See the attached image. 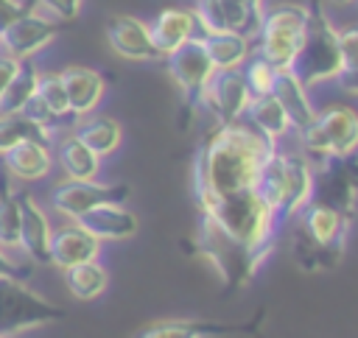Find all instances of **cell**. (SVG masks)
<instances>
[{"instance_id": "7bdbcfd3", "label": "cell", "mask_w": 358, "mask_h": 338, "mask_svg": "<svg viewBox=\"0 0 358 338\" xmlns=\"http://www.w3.org/2000/svg\"><path fill=\"white\" fill-rule=\"evenodd\" d=\"M336 6H347V3H352V0H333Z\"/></svg>"}, {"instance_id": "5b68a950", "label": "cell", "mask_w": 358, "mask_h": 338, "mask_svg": "<svg viewBox=\"0 0 358 338\" xmlns=\"http://www.w3.org/2000/svg\"><path fill=\"white\" fill-rule=\"evenodd\" d=\"M305 8H308L305 34H302L299 50L288 70L305 87H316L324 81H336L338 73L344 70V59H341V47H338V28H333L327 14L322 11V3L310 0V6H305Z\"/></svg>"}, {"instance_id": "4fadbf2b", "label": "cell", "mask_w": 358, "mask_h": 338, "mask_svg": "<svg viewBox=\"0 0 358 338\" xmlns=\"http://www.w3.org/2000/svg\"><path fill=\"white\" fill-rule=\"evenodd\" d=\"M59 34V22L39 11H25L20 20H14L0 34V47L11 59H34L39 50H45Z\"/></svg>"}, {"instance_id": "d590c367", "label": "cell", "mask_w": 358, "mask_h": 338, "mask_svg": "<svg viewBox=\"0 0 358 338\" xmlns=\"http://www.w3.org/2000/svg\"><path fill=\"white\" fill-rule=\"evenodd\" d=\"M53 20H76L81 11V0H34Z\"/></svg>"}, {"instance_id": "d6986e66", "label": "cell", "mask_w": 358, "mask_h": 338, "mask_svg": "<svg viewBox=\"0 0 358 338\" xmlns=\"http://www.w3.org/2000/svg\"><path fill=\"white\" fill-rule=\"evenodd\" d=\"M98 254H101V240L92 237L78 221L53 232L50 265L70 268V265H78V263H87V260H98Z\"/></svg>"}, {"instance_id": "e0dca14e", "label": "cell", "mask_w": 358, "mask_h": 338, "mask_svg": "<svg viewBox=\"0 0 358 338\" xmlns=\"http://www.w3.org/2000/svg\"><path fill=\"white\" fill-rule=\"evenodd\" d=\"M282 156H285L288 187H285V198L274 218L277 229L285 226L288 221H294V215L310 201V190H313V162L302 151H282Z\"/></svg>"}, {"instance_id": "f546056e", "label": "cell", "mask_w": 358, "mask_h": 338, "mask_svg": "<svg viewBox=\"0 0 358 338\" xmlns=\"http://www.w3.org/2000/svg\"><path fill=\"white\" fill-rule=\"evenodd\" d=\"M62 277H64L67 291L76 299H95L106 291V282H109V274L98 260H87V263L62 268Z\"/></svg>"}, {"instance_id": "7a4b0ae2", "label": "cell", "mask_w": 358, "mask_h": 338, "mask_svg": "<svg viewBox=\"0 0 358 338\" xmlns=\"http://www.w3.org/2000/svg\"><path fill=\"white\" fill-rule=\"evenodd\" d=\"M294 221H296L291 232L294 263L308 274L336 268L347 251V235L352 221H347L336 210L322 207L316 201H308L294 215Z\"/></svg>"}, {"instance_id": "f1b7e54d", "label": "cell", "mask_w": 358, "mask_h": 338, "mask_svg": "<svg viewBox=\"0 0 358 338\" xmlns=\"http://www.w3.org/2000/svg\"><path fill=\"white\" fill-rule=\"evenodd\" d=\"M285 187H288V176H285V156H282V151L277 148L274 154H271V159L260 168V173H257V179H255V193L260 196V201L274 212V218H277V210H280V204H282V198H285ZM277 223V221H274Z\"/></svg>"}, {"instance_id": "8fae6325", "label": "cell", "mask_w": 358, "mask_h": 338, "mask_svg": "<svg viewBox=\"0 0 358 338\" xmlns=\"http://www.w3.org/2000/svg\"><path fill=\"white\" fill-rule=\"evenodd\" d=\"M129 196V184H112L98 179H64L50 190V204L56 212L78 221L84 212L103 204H123Z\"/></svg>"}, {"instance_id": "ee69618b", "label": "cell", "mask_w": 358, "mask_h": 338, "mask_svg": "<svg viewBox=\"0 0 358 338\" xmlns=\"http://www.w3.org/2000/svg\"><path fill=\"white\" fill-rule=\"evenodd\" d=\"M0 338H3V335H0Z\"/></svg>"}, {"instance_id": "3957f363", "label": "cell", "mask_w": 358, "mask_h": 338, "mask_svg": "<svg viewBox=\"0 0 358 338\" xmlns=\"http://www.w3.org/2000/svg\"><path fill=\"white\" fill-rule=\"evenodd\" d=\"M199 212H207L229 237L260 251L263 257H268L277 246L280 229L274 223V212L260 201V196L252 187L241 190V193L221 196Z\"/></svg>"}, {"instance_id": "6da1fadb", "label": "cell", "mask_w": 358, "mask_h": 338, "mask_svg": "<svg viewBox=\"0 0 358 338\" xmlns=\"http://www.w3.org/2000/svg\"><path fill=\"white\" fill-rule=\"evenodd\" d=\"M277 142L249 123H218L201 137L190 162V193L199 210L210 201L255 187L260 168L271 159Z\"/></svg>"}, {"instance_id": "7c38bea8", "label": "cell", "mask_w": 358, "mask_h": 338, "mask_svg": "<svg viewBox=\"0 0 358 338\" xmlns=\"http://www.w3.org/2000/svg\"><path fill=\"white\" fill-rule=\"evenodd\" d=\"M249 101H252V92L243 81L241 67L238 70H215L201 95V106L215 117V123L241 120L246 115Z\"/></svg>"}, {"instance_id": "603a6c76", "label": "cell", "mask_w": 358, "mask_h": 338, "mask_svg": "<svg viewBox=\"0 0 358 338\" xmlns=\"http://www.w3.org/2000/svg\"><path fill=\"white\" fill-rule=\"evenodd\" d=\"M53 168V151L45 142H20L3 154L6 176L17 182H39Z\"/></svg>"}, {"instance_id": "ac0fdd59", "label": "cell", "mask_w": 358, "mask_h": 338, "mask_svg": "<svg viewBox=\"0 0 358 338\" xmlns=\"http://www.w3.org/2000/svg\"><path fill=\"white\" fill-rule=\"evenodd\" d=\"M62 84L67 92V103H70V117H87L95 112V106L103 98V75L92 67H81V64H70L62 73Z\"/></svg>"}, {"instance_id": "52a82bcc", "label": "cell", "mask_w": 358, "mask_h": 338, "mask_svg": "<svg viewBox=\"0 0 358 338\" xmlns=\"http://www.w3.org/2000/svg\"><path fill=\"white\" fill-rule=\"evenodd\" d=\"M299 145L308 159L347 156L358 151V112L350 106H327L313 115V120L299 131Z\"/></svg>"}, {"instance_id": "30bf717a", "label": "cell", "mask_w": 358, "mask_h": 338, "mask_svg": "<svg viewBox=\"0 0 358 338\" xmlns=\"http://www.w3.org/2000/svg\"><path fill=\"white\" fill-rule=\"evenodd\" d=\"M165 70H168L171 81L179 87L182 101H185V109L196 112L201 106L204 87H207L210 75L215 73L201 36H193L185 45H179L176 50H171L165 56Z\"/></svg>"}, {"instance_id": "f35d334b", "label": "cell", "mask_w": 358, "mask_h": 338, "mask_svg": "<svg viewBox=\"0 0 358 338\" xmlns=\"http://www.w3.org/2000/svg\"><path fill=\"white\" fill-rule=\"evenodd\" d=\"M31 0H0V34L14 22L20 20L25 11H31Z\"/></svg>"}, {"instance_id": "836d02e7", "label": "cell", "mask_w": 358, "mask_h": 338, "mask_svg": "<svg viewBox=\"0 0 358 338\" xmlns=\"http://www.w3.org/2000/svg\"><path fill=\"white\" fill-rule=\"evenodd\" d=\"M241 73H243V81H246V87H249V92H252V98H255V95H268V92H271V84H274L277 67H274V64H268L263 56L252 53V56L241 64Z\"/></svg>"}, {"instance_id": "60d3db41", "label": "cell", "mask_w": 358, "mask_h": 338, "mask_svg": "<svg viewBox=\"0 0 358 338\" xmlns=\"http://www.w3.org/2000/svg\"><path fill=\"white\" fill-rule=\"evenodd\" d=\"M336 81H338V87H341L347 95H355V98H358V64H355V67H344Z\"/></svg>"}, {"instance_id": "9c48e42d", "label": "cell", "mask_w": 358, "mask_h": 338, "mask_svg": "<svg viewBox=\"0 0 358 338\" xmlns=\"http://www.w3.org/2000/svg\"><path fill=\"white\" fill-rule=\"evenodd\" d=\"M310 201L336 210L347 221L358 212V156H327L313 168Z\"/></svg>"}, {"instance_id": "5bb4252c", "label": "cell", "mask_w": 358, "mask_h": 338, "mask_svg": "<svg viewBox=\"0 0 358 338\" xmlns=\"http://www.w3.org/2000/svg\"><path fill=\"white\" fill-rule=\"evenodd\" d=\"M263 321V313L252 316V321H215V318H165L154 321L143 330H137L131 338H224V335H241L255 332Z\"/></svg>"}, {"instance_id": "4316f807", "label": "cell", "mask_w": 358, "mask_h": 338, "mask_svg": "<svg viewBox=\"0 0 358 338\" xmlns=\"http://www.w3.org/2000/svg\"><path fill=\"white\" fill-rule=\"evenodd\" d=\"M243 117L249 120V126H255L260 134H266V137L274 140V142L291 131V123H288L282 106L277 103V98H274L271 92H268V95H255V98L249 101Z\"/></svg>"}, {"instance_id": "277c9868", "label": "cell", "mask_w": 358, "mask_h": 338, "mask_svg": "<svg viewBox=\"0 0 358 338\" xmlns=\"http://www.w3.org/2000/svg\"><path fill=\"white\" fill-rule=\"evenodd\" d=\"M196 254H201L215 274L224 282V293L241 291L246 288L257 268L266 263V257L243 243H238L235 237H229L207 212H199V223H196V237H193Z\"/></svg>"}, {"instance_id": "9a60e30c", "label": "cell", "mask_w": 358, "mask_h": 338, "mask_svg": "<svg viewBox=\"0 0 358 338\" xmlns=\"http://www.w3.org/2000/svg\"><path fill=\"white\" fill-rule=\"evenodd\" d=\"M103 34H106L109 47L117 56L129 59V61H157V59H162L157 45H154V39H151L148 22H143L137 17L115 14V17L106 20Z\"/></svg>"}, {"instance_id": "7402d4cb", "label": "cell", "mask_w": 358, "mask_h": 338, "mask_svg": "<svg viewBox=\"0 0 358 338\" xmlns=\"http://www.w3.org/2000/svg\"><path fill=\"white\" fill-rule=\"evenodd\" d=\"M271 95L277 98V103L282 106L291 128L299 134L316 115L310 98H308V87L291 73V70H277L274 84H271Z\"/></svg>"}, {"instance_id": "d6a6232c", "label": "cell", "mask_w": 358, "mask_h": 338, "mask_svg": "<svg viewBox=\"0 0 358 338\" xmlns=\"http://www.w3.org/2000/svg\"><path fill=\"white\" fill-rule=\"evenodd\" d=\"M0 246L20 249V196L0 182Z\"/></svg>"}, {"instance_id": "2e32d148", "label": "cell", "mask_w": 358, "mask_h": 338, "mask_svg": "<svg viewBox=\"0 0 358 338\" xmlns=\"http://www.w3.org/2000/svg\"><path fill=\"white\" fill-rule=\"evenodd\" d=\"M20 196V251L34 265H50V240H53V226L48 221V212L31 198V193H17Z\"/></svg>"}, {"instance_id": "83f0119b", "label": "cell", "mask_w": 358, "mask_h": 338, "mask_svg": "<svg viewBox=\"0 0 358 338\" xmlns=\"http://www.w3.org/2000/svg\"><path fill=\"white\" fill-rule=\"evenodd\" d=\"M20 142H45L53 145V131L34 123L31 117H25L22 112H11V115H0V156L6 151H11Z\"/></svg>"}, {"instance_id": "e575fe53", "label": "cell", "mask_w": 358, "mask_h": 338, "mask_svg": "<svg viewBox=\"0 0 358 338\" xmlns=\"http://www.w3.org/2000/svg\"><path fill=\"white\" fill-rule=\"evenodd\" d=\"M36 95L42 98V103L50 109V115L56 120L70 117V103H67V92H64V84H62V75L59 73H42L39 75Z\"/></svg>"}, {"instance_id": "1f68e13d", "label": "cell", "mask_w": 358, "mask_h": 338, "mask_svg": "<svg viewBox=\"0 0 358 338\" xmlns=\"http://www.w3.org/2000/svg\"><path fill=\"white\" fill-rule=\"evenodd\" d=\"M224 17H227V28L255 36L260 17H263V0H221Z\"/></svg>"}, {"instance_id": "8992f818", "label": "cell", "mask_w": 358, "mask_h": 338, "mask_svg": "<svg viewBox=\"0 0 358 338\" xmlns=\"http://www.w3.org/2000/svg\"><path fill=\"white\" fill-rule=\"evenodd\" d=\"M305 20H308V8L296 3H280V6L263 8L260 25L252 36L255 53L263 56L277 70H288L299 50Z\"/></svg>"}, {"instance_id": "ba28073f", "label": "cell", "mask_w": 358, "mask_h": 338, "mask_svg": "<svg viewBox=\"0 0 358 338\" xmlns=\"http://www.w3.org/2000/svg\"><path fill=\"white\" fill-rule=\"evenodd\" d=\"M64 316H67L64 307L31 291L25 279H0V335L3 338L62 321Z\"/></svg>"}, {"instance_id": "484cf974", "label": "cell", "mask_w": 358, "mask_h": 338, "mask_svg": "<svg viewBox=\"0 0 358 338\" xmlns=\"http://www.w3.org/2000/svg\"><path fill=\"white\" fill-rule=\"evenodd\" d=\"M56 159H59L62 170L67 173V179H98V173H101V156L90 145H84L76 134L59 140Z\"/></svg>"}, {"instance_id": "b9f144b4", "label": "cell", "mask_w": 358, "mask_h": 338, "mask_svg": "<svg viewBox=\"0 0 358 338\" xmlns=\"http://www.w3.org/2000/svg\"><path fill=\"white\" fill-rule=\"evenodd\" d=\"M17 67H20V61H17V59H11V56H0V95H3V92H6V87L11 84V78H14Z\"/></svg>"}, {"instance_id": "ffe728a7", "label": "cell", "mask_w": 358, "mask_h": 338, "mask_svg": "<svg viewBox=\"0 0 358 338\" xmlns=\"http://www.w3.org/2000/svg\"><path fill=\"white\" fill-rule=\"evenodd\" d=\"M78 223L92 235L98 237L101 243L103 240H126V237H134L137 229H140V221L131 210H126L123 204H103V207H95L90 212H84L78 218Z\"/></svg>"}, {"instance_id": "4dcf8cb0", "label": "cell", "mask_w": 358, "mask_h": 338, "mask_svg": "<svg viewBox=\"0 0 358 338\" xmlns=\"http://www.w3.org/2000/svg\"><path fill=\"white\" fill-rule=\"evenodd\" d=\"M39 70L34 64V59H20V67L11 78V84L6 87V92L0 95V115H11V112H22V106L36 95L39 87Z\"/></svg>"}, {"instance_id": "d4e9b609", "label": "cell", "mask_w": 358, "mask_h": 338, "mask_svg": "<svg viewBox=\"0 0 358 338\" xmlns=\"http://www.w3.org/2000/svg\"><path fill=\"white\" fill-rule=\"evenodd\" d=\"M76 137H78L84 145H90V148L103 159V156H109L112 151H117V145H120V140H123V128H120V123L112 120V117L87 115V117L78 120Z\"/></svg>"}, {"instance_id": "cb8c5ba5", "label": "cell", "mask_w": 358, "mask_h": 338, "mask_svg": "<svg viewBox=\"0 0 358 338\" xmlns=\"http://www.w3.org/2000/svg\"><path fill=\"white\" fill-rule=\"evenodd\" d=\"M201 42L207 47V56L215 70H238L252 53L255 42L246 34L238 31H218V34H201Z\"/></svg>"}, {"instance_id": "74e56055", "label": "cell", "mask_w": 358, "mask_h": 338, "mask_svg": "<svg viewBox=\"0 0 358 338\" xmlns=\"http://www.w3.org/2000/svg\"><path fill=\"white\" fill-rule=\"evenodd\" d=\"M22 115H25V117H31L34 123L45 126V128H53V126L59 123V120L50 115V109L42 103V98H39V95H34V98H31V101L22 106Z\"/></svg>"}, {"instance_id": "44dd1931", "label": "cell", "mask_w": 358, "mask_h": 338, "mask_svg": "<svg viewBox=\"0 0 358 338\" xmlns=\"http://www.w3.org/2000/svg\"><path fill=\"white\" fill-rule=\"evenodd\" d=\"M151 39L159 50V56L165 59L171 50H176L179 45H185L187 39L199 36V22L193 17V11L187 8H162L151 22H148Z\"/></svg>"}, {"instance_id": "ab89813d", "label": "cell", "mask_w": 358, "mask_h": 338, "mask_svg": "<svg viewBox=\"0 0 358 338\" xmlns=\"http://www.w3.org/2000/svg\"><path fill=\"white\" fill-rule=\"evenodd\" d=\"M28 265H20L11 254H6V249L0 246V279H25L28 277Z\"/></svg>"}, {"instance_id": "8d00e7d4", "label": "cell", "mask_w": 358, "mask_h": 338, "mask_svg": "<svg viewBox=\"0 0 358 338\" xmlns=\"http://www.w3.org/2000/svg\"><path fill=\"white\" fill-rule=\"evenodd\" d=\"M338 47H341L344 67H355L358 64V22L338 28Z\"/></svg>"}]
</instances>
